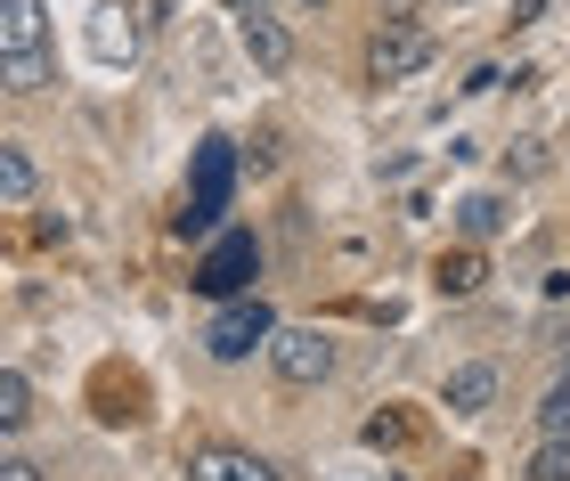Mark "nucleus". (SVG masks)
<instances>
[{
    "mask_svg": "<svg viewBox=\"0 0 570 481\" xmlns=\"http://www.w3.org/2000/svg\"><path fill=\"white\" fill-rule=\"evenodd\" d=\"M277 343V311L262 294H237V302H220L213 311V326H204V351H213L220 367H237V360H253V351H269Z\"/></svg>",
    "mask_w": 570,
    "mask_h": 481,
    "instance_id": "f257e3e1",
    "label": "nucleus"
},
{
    "mask_svg": "<svg viewBox=\"0 0 570 481\" xmlns=\"http://www.w3.org/2000/svg\"><path fill=\"white\" fill-rule=\"evenodd\" d=\"M432 58H440L432 24L392 17V24H375V41H367V82H416V73H424Z\"/></svg>",
    "mask_w": 570,
    "mask_h": 481,
    "instance_id": "f03ea898",
    "label": "nucleus"
},
{
    "mask_svg": "<svg viewBox=\"0 0 570 481\" xmlns=\"http://www.w3.org/2000/svg\"><path fill=\"white\" fill-rule=\"evenodd\" d=\"M269 375H277L285 392H318L326 375H334V335H318V326H277Z\"/></svg>",
    "mask_w": 570,
    "mask_h": 481,
    "instance_id": "7ed1b4c3",
    "label": "nucleus"
},
{
    "mask_svg": "<svg viewBox=\"0 0 570 481\" xmlns=\"http://www.w3.org/2000/svg\"><path fill=\"white\" fill-rule=\"evenodd\" d=\"M253 269H262V245H253V229H228V237H213V253L196 262V294L237 302V294H253Z\"/></svg>",
    "mask_w": 570,
    "mask_h": 481,
    "instance_id": "20e7f679",
    "label": "nucleus"
},
{
    "mask_svg": "<svg viewBox=\"0 0 570 481\" xmlns=\"http://www.w3.org/2000/svg\"><path fill=\"white\" fill-rule=\"evenodd\" d=\"M498 384H505V375L489 360H464V367H449V384H440V409H449V416H489V409H498Z\"/></svg>",
    "mask_w": 570,
    "mask_h": 481,
    "instance_id": "39448f33",
    "label": "nucleus"
},
{
    "mask_svg": "<svg viewBox=\"0 0 570 481\" xmlns=\"http://www.w3.org/2000/svg\"><path fill=\"white\" fill-rule=\"evenodd\" d=\"M237 41H245V58L262 66V73H285V66H294V33H285L269 9H245V17H237Z\"/></svg>",
    "mask_w": 570,
    "mask_h": 481,
    "instance_id": "423d86ee",
    "label": "nucleus"
},
{
    "mask_svg": "<svg viewBox=\"0 0 570 481\" xmlns=\"http://www.w3.org/2000/svg\"><path fill=\"white\" fill-rule=\"evenodd\" d=\"M513 229V196H498V188H473L456 205V237L464 245H489V237H505Z\"/></svg>",
    "mask_w": 570,
    "mask_h": 481,
    "instance_id": "0eeeda50",
    "label": "nucleus"
},
{
    "mask_svg": "<svg viewBox=\"0 0 570 481\" xmlns=\"http://www.w3.org/2000/svg\"><path fill=\"white\" fill-rule=\"evenodd\" d=\"M432 286L449 294V302H473L489 286V262H481V245H456V253H440L432 262Z\"/></svg>",
    "mask_w": 570,
    "mask_h": 481,
    "instance_id": "6e6552de",
    "label": "nucleus"
},
{
    "mask_svg": "<svg viewBox=\"0 0 570 481\" xmlns=\"http://www.w3.org/2000/svg\"><path fill=\"white\" fill-rule=\"evenodd\" d=\"M9 49H49V9L41 0H0V58Z\"/></svg>",
    "mask_w": 570,
    "mask_h": 481,
    "instance_id": "1a4fd4ad",
    "label": "nucleus"
},
{
    "mask_svg": "<svg viewBox=\"0 0 570 481\" xmlns=\"http://www.w3.org/2000/svg\"><path fill=\"white\" fill-rule=\"evenodd\" d=\"M196 481H277L269 458H253V449H196Z\"/></svg>",
    "mask_w": 570,
    "mask_h": 481,
    "instance_id": "9d476101",
    "label": "nucleus"
},
{
    "mask_svg": "<svg viewBox=\"0 0 570 481\" xmlns=\"http://www.w3.org/2000/svg\"><path fill=\"white\" fill-rule=\"evenodd\" d=\"M33 188H41V171H33V156L9 139V147H0V205L24 213V205H33Z\"/></svg>",
    "mask_w": 570,
    "mask_h": 481,
    "instance_id": "9b49d317",
    "label": "nucleus"
},
{
    "mask_svg": "<svg viewBox=\"0 0 570 481\" xmlns=\"http://www.w3.org/2000/svg\"><path fill=\"white\" fill-rule=\"evenodd\" d=\"M49 82V49H9V58H0V90L9 98H33Z\"/></svg>",
    "mask_w": 570,
    "mask_h": 481,
    "instance_id": "f8f14e48",
    "label": "nucleus"
},
{
    "mask_svg": "<svg viewBox=\"0 0 570 481\" xmlns=\"http://www.w3.org/2000/svg\"><path fill=\"white\" fill-rule=\"evenodd\" d=\"M0 424H9V433L33 424V384H24V367H0Z\"/></svg>",
    "mask_w": 570,
    "mask_h": 481,
    "instance_id": "ddd939ff",
    "label": "nucleus"
},
{
    "mask_svg": "<svg viewBox=\"0 0 570 481\" xmlns=\"http://www.w3.org/2000/svg\"><path fill=\"white\" fill-rule=\"evenodd\" d=\"M538 441H570V375L538 400Z\"/></svg>",
    "mask_w": 570,
    "mask_h": 481,
    "instance_id": "4468645a",
    "label": "nucleus"
},
{
    "mask_svg": "<svg viewBox=\"0 0 570 481\" xmlns=\"http://www.w3.org/2000/svg\"><path fill=\"white\" fill-rule=\"evenodd\" d=\"M547 164H554V156H547V139H513V147H505V180H538Z\"/></svg>",
    "mask_w": 570,
    "mask_h": 481,
    "instance_id": "2eb2a0df",
    "label": "nucleus"
},
{
    "mask_svg": "<svg viewBox=\"0 0 570 481\" xmlns=\"http://www.w3.org/2000/svg\"><path fill=\"white\" fill-rule=\"evenodd\" d=\"M522 481H570V441H538V458L522 465Z\"/></svg>",
    "mask_w": 570,
    "mask_h": 481,
    "instance_id": "dca6fc26",
    "label": "nucleus"
},
{
    "mask_svg": "<svg viewBox=\"0 0 570 481\" xmlns=\"http://www.w3.org/2000/svg\"><path fill=\"white\" fill-rule=\"evenodd\" d=\"M358 441H367V449H407V416H367Z\"/></svg>",
    "mask_w": 570,
    "mask_h": 481,
    "instance_id": "f3484780",
    "label": "nucleus"
},
{
    "mask_svg": "<svg viewBox=\"0 0 570 481\" xmlns=\"http://www.w3.org/2000/svg\"><path fill=\"white\" fill-rule=\"evenodd\" d=\"M0 481H41V465L33 458H0Z\"/></svg>",
    "mask_w": 570,
    "mask_h": 481,
    "instance_id": "a211bd4d",
    "label": "nucleus"
},
{
    "mask_svg": "<svg viewBox=\"0 0 570 481\" xmlns=\"http://www.w3.org/2000/svg\"><path fill=\"white\" fill-rule=\"evenodd\" d=\"M547 9H554V0H513V33H522V24H538Z\"/></svg>",
    "mask_w": 570,
    "mask_h": 481,
    "instance_id": "6ab92c4d",
    "label": "nucleus"
},
{
    "mask_svg": "<svg viewBox=\"0 0 570 481\" xmlns=\"http://www.w3.org/2000/svg\"><path fill=\"white\" fill-rule=\"evenodd\" d=\"M375 9H383V24H392V17H416L424 0H375Z\"/></svg>",
    "mask_w": 570,
    "mask_h": 481,
    "instance_id": "aec40b11",
    "label": "nucleus"
},
{
    "mask_svg": "<svg viewBox=\"0 0 570 481\" xmlns=\"http://www.w3.org/2000/svg\"><path fill=\"white\" fill-rule=\"evenodd\" d=\"M228 9H237V17H245V9H269V0H228Z\"/></svg>",
    "mask_w": 570,
    "mask_h": 481,
    "instance_id": "412c9836",
    "label": "nucleus"
},
{
    "mask_svg": "<svg viewBox=\"0 0 570 481\" xmlns=\"http://www.w3.org/2000/svg\"><path fill=\"white\" fill-rule=\"evenodd\" d=\"M449 9H473V0H449Z\"/></svg>",
    "mask_w": 570,
    "mask_h": 481,
    "instance_id": "4be33fe9",
    "label": "nucleus"
},
{
    "mask_svg": "<svg viewBox=\"0 0 570 481\" xmlns=\"http://www.w3.org/2000/svg\"><path fill=\"white\" fill-rule=\"evenodd\" d=\"M562 375H570V351H562Z\"/></svg>",
    "mask_w": 570,
    "mask_h": 481,
    "instance_id": "5701e85b",
    "label": "nucleus"
},
{
    "mask_svg": "<svg viewBox=\"0 0 570 481\" xmlns=\"http://www.w3.org/2000/svg\"><path fill=\"white\" fill-rule=\"evenodd\" d=\"M309 9H318V0H309Z\"/></svg>",
    "mask_w": 570,
    "mask_h": 481,
    "instance_id": "b1692460",
    "label": "nucleus"
}]
</instances>
